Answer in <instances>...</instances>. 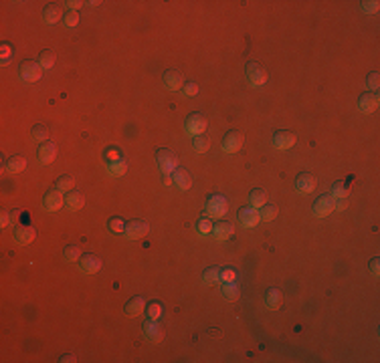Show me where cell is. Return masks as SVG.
I'll return each instance as SVG.
<instances>
[{"instance_id": "83f0119b", "label": "cell", "mask_w": 380, "mask_h": 363, "mask_svg": "<svg viewBox=\"0 0 380 363\" xmlns=\"http://www.w3.org/2000/svg\"><path fill=\"white\" fill-rule=\"evenodd\" d=\"M221 280V269L219 267H208L203 272V283L204 285H217Z\"/></svg>"}, {"instance_id": "e575fe53", "label": "cell", "mask_w": 380, "mask_h": 363, "mask_svg": "<svg viewBox=\"0 0 380 363\" xmlns=\"http://www.w3.org/2000/svg\"><path fill=\"white\" fill-rule=\"evenodd\" d=\"M259 214H261V220L271 222V220H275V218H277V208H275L273 204H265Z\"/></svg>"}, {"instance_id": "4dcf8cb0", "label": "cell", "mask_w": 380, "mask_h": 363, "mask_svg": "<svg viewBox=\"0 0 380 363\" xmlns=\"http://www.w3.org/2000/svg\"><path fill=\"white\" fill-rule=\"evenodd\" d=\"M192 145H194V150H196L198 154H204V152H208V150H210V139H208V136L201 134V136H196V137H194Z\"/></svg>"}, {"instance_id": "484cf974", "label": "cell", "mask_w": 380, "mask_h": 363, "mask_svg": "<svg viewBox=\"0 0 380 363\" xmlns=\"http://www.w3.org/2000/svg\"><path fill=\"white\" fill-rule=\"evenodd\" d=\"M25 166H26V159L23 156H12L6 161V172L8 174H19V172L25 170Z\"/></svg>"}, {"instance_id": "8d00e7d4", "label": "cell", "mask_w": 380, "mask_h": 363, "mask_svg": "<svg viewBox=\"0 0 380 363\" xmlns=\"http://www.w3.org/2000/svg\"><path fill=\"white\" fill-rule=\"evenodd\" d=\"M196 230H198V234H203V236H206V234H212V224H210V220L204 216V218H201L196 222Z\"/></svg>"}, {"instance_id": "f907efd6", "label": "cell", "mask_w": 380, "mask_h": 363, "mask_svg": "<svg viewBox=\"0 0 380 363\" xmlns=\"http://www.w3.org/2000/svg\"><path fill=\"white\" fill-rule=\"evenodd\" d=\"M59 361H61V363H71V361H77V357H75V355H63Z\"/></svg>"}, {"instance_id": "7c38bea8", "label": "cell", "mask_w": 380, "mask_h": 363, "mask_svg": "<svg viewBox=\"0 0 380 363\" xmlns=\"http://www.w3.org/2000/svg\"><path fill=\"white\" fill-rule=\"evenodd\" d=\"M164 85H166L168 91H178L184 87V77L178 69H170L164 73Z\"/></svg>"}, {"instance_id": "7dc6e473", "label": "cell", "mask_w": 380, "mask_h": 363, "mask_svg": "<svg viewBox=\"0 0 380 363\" xmlns=\"http://www.w3.org/2000/svg\"><path fill=\"white\" fill-rule=\"evenodd\" d=\"M67 6H69L71 10H75V12H77L81 6H83V2H79V0H71V2H67Z\"/></svg>"}, {"instance_id": "7a4b0ae2", "label": "cell", "mask_w": 380, "mask_h": 363, "mask_svg": "<svg viewBox=\"0 0 380 363\" xmlns=\"http://www.w3.org/2000/svg\"><path fill=\"white\" fill-rule=\"evenodd\" d=\"M228 210V202L227 198L217 194V196H210L208 202H206V216L208 218H223Z\"/></svg>"}, {"instance_id": "b9f144b4", "label": "cell", "mask_w": 380, "mask_h": 363, "mask_svg": "<svg viewBox=\"0 0 380 363\" xmlns=\"http://www.w3.org/2000/svg\"><path fill=\"white\" fill-rule=\"evenodd\" d=\"M235 278H237V274H235L233 269H223L221 271V280H223V283H233Z\"/></svg>"}, {"instance_id": "603a6c76", "label": "cell", "mask_w": 380, "mask_h": 363, "mask_svg": "<svg viewBox=\"0 0 380 363\" xmlns=\"http://www.w3.org/2000/svg\"><path fill=\"white\" fill-rule=\"evenodd\" d=\"M65 204H67L71 210H81V208L85 206V196L81 194L79 190H77V192L71 190L69 196H65Z\"/></svg>"}, {"instance_id": "681fc988", "label": "cell", "mask_w": 380, "mask_h": 363, "mask_svg": "<svg viewBox=\"0 0 380 363\" xmlns=\"http://www.w3.org/2000/svg\"><path fill=\"white\" fill-rule=\"evenodd\" d=\"M105 158H107V159H111V161H118V159H122L118 152H107V154H105Z\"/></svg>"}, {"instance_id": "60d3db41", "label": "cell", "mask_w": 380, "mask_h": 363, "mask_svg": "<svg viewBox=\"0 0 380 363\" xmlns=\"http://www.w3.org/2000/svg\"><path fill=\"white\" fill-rule=\"evenodd\" d=\"M162 315V305L160 303H152L150 307H148V317L150 319H160Z\"/></svg>"}, {"instance_id": "277c9868", "label": "cell", "mask_w": 380, "mask_h": 363, "mask_svg": "<svg viewBox=\"0 0 380 363\" xmlns=\"http://www.w3.org/2000/svg\"><path fill=\"white\" fill-rule=\"evenodd\" d=\"M237 220L243 228H255L259 222H261V214L257 208L253 206H247V208H239L237 212Z\"/></svg>"}, {"instance_id": "bcb514c9", "label": "cell", "mask_w": 380, "mask_h": 363, "mask_svg": "<svg viewBox=\"0 0 380 363\" xmlns=\"http://www.w3.org/2000/svg\"><path fill=\"white\" fill-rule=\"evenodd\" d=\"M378 271H380V260L378 258H372V262H370V272L374 276H378Z\"/></svg>"}, {"instance_id": "f6af8a7d", "label": "cell", "mask_w": 380, "mask_h": 363, "mask_svg": "<svg viewBox=\"0 0 380 363\" xmlns=\"http://www.w3.org/2000/svg\"><path fill=\"white\" fill-rule=\"evenodd\" d=\"M346 206H348V198H338V200H334V208L336 210H344Z\"/></svg>"}, {"instance_id": "8992f818", "label": "cell", "mask_w": 380, "mask_h": 363, "mask_svg": "<svg viewBox=\"0 0 380 363\" xmlns=\"http://www.w3.org/2000/svg\"><path fill=\"white\" fill-rule=\"evenodd\" d=\"M148 230H150V226H148L146 220H129L126 224V228H124V234L129 240H138V238L148 234Z\"/></svg>"}, {"instance_id": "ffe728a7", "label": "cell", "mask_w": 380, "mask_h": 363, "mask_svg": "<svg viewBox=\"0 0 380 363\" xmlns=\"http://www.w3.org/2000/svg\"><path fill=\"white\" fill-rule=\"evenodd\" d=\"M35 236H37V232H35V228H32V226L14 228V240L19 244H30L32 240H35Z\"/></svg>"}, {"instance_id": "ba28073f", "label": "cell", "mask_w": 380, "mask_h": 363, "mask_svg": "<svg viewBox=\"0 0 380 363\" xmlns=\"http://www.w3.org/2000/svg\"><path fill=\"white\" fill-rule=\"evenodd\" d=\"M184 127H186V131H188V136L196 137V136H201L203 131L206 129V117H204L203 113H190Z\"/></svg>"}, {"instance_id": "e0dca14e", "label": "cell", "mask_w": 380, "mask_h": 363, "mask_svg": "<svg viewBox=\"0 0 380 363\" xmlns=\"http://www.w3.org/2000/svg\"><path fill=\"white\" fill-rule=\"evenodd\" d=\"M144 333H146V337L150 339V341H162V337H164V331H162V325L158 323V319H148L146 323H144Z\"/></svg>"}, {"instance_id": "9c48e42d", "label": "cell", "mask_w": 380, "mask_h": 363, "mask_svg": "<svg viewBox=\"0 0 380 363\" xmlns=\"http://www.w3.org/2000/svg\"><path fill=\"white\" fill-rule=\"evenodd\" d=\"M241 147H243V134L237 129L228 131V134L225 136V139H223V150L227 154H237Z\"/></svg>"}, {"instance_id": "d4e9b609", "label": "cell", "mask_w": 380, "mask_h": 363, "mask_svg": "<svg viewBox=\"0 0 380 363\" xmlns=\"http://www.w3.org/2000/svg\"><path fill=\"white\" fill-rule=\"evenodd\" d=\"M249 202L253 208H263L267 204V192L261 190V188H255L249 192Z\"/></svg>"}, {"instance_id": "4316f807", "label": "cell", "mask_w": 380, "mask_h": 363, "mask_svg": "<svg viewBox=\"0 0 380 363\" xmlns=\"http://www.w3.org/2000/svg\"><path fill=\"white\" fill-rule=\"evenodd\" d=\"M221 295H223V299H227V301H237L239 299V287L235 285V280H233V283H223Z\"/></svg>"}, {"instance_id": "ac0fdd59", "label": "cell", "mask_w": 380, "mask_h": 363, "mask_svg": "<svg viewBox=\"0 0 380 363\" xmlns=\"http://www.w3.org/2000/svg\"><path fill=\"white\" fill-rule=\"evenodd\" d=\"M37 158L41 163H51L55 158H57V145L53 141H45L41 143L39 152H37Z\"/></svg>"}, {"instance_id": "f1b7e54d", "label": "cell", "mask_w": 380, "mask_h": 363, "mask_svg": "<svg viewBox=\"0 0 380 363\" xmlns=\"http://www.w3.org/2000/svg\"><path fill=\"white\" fill-rule=\"evenodd\" d=\"M63 258H65V262H79V258H81V250H79V246L77 244H67L65 246V250H63Z\"/></svg>"}, {"instance_id": "7402d4cb", "label": "cell", "mask_w": 380, "mask_h": 363, "mask_svg": "<svg viewBox=\"0 0 380 363\" xmlns=\"http://www.w3.org/2000/svg\"><path fill=\"white\" fill-rule=\"evenodd\" d=\"M61 16H63V10H61V6L55 4V2L47 4L45 10H43V21H45L47 24H55V23H59Z\"/></svg>"}, {"instance_id": "cb8c5ba5", "label": "cell", "mask_w": 380, "mask_h": 363, "mask_svg": "<svg viewBox=\"0 0 380 363\" xmlns=\"http://www.w3.org/2000/svg\"><path fill=\"white\" fill-rule=\"evenodd\" d=\"M281 299H283V295H281V291H279V289L271 287V289L265 291V305L269 309H277L279 305H281Z\"/></svg>"}, {"instance_id": "30bf717a", "label": "cell", "mask_w": 380, "mask_h": 363, "mask_svg": "<svg viewBox=\"0 0 380 363\" xmlns=\"http://www.w3.org/2000/svg\"><path fill=\"white\" fill-rule=\"evenodd\" d=\"M332 210H334V198H332V196H328V194L320 196L318 200L313 202V214H316L318 218H326V216H329V214H332Z\"/></svg>"}, {"instance_id": "1f68e13d", "label": "cell", "mask_w": 380, "mask_h": 363, "mask_svg": "<svg viewBox=\"0 0 380 363\" xmlns=\"http://www.w3.org/2000/svg\"><path fill=\"white\" fill-rule=\"evenodd\" d=\"M107 172L111 176H124L127 172V163L126 159H118V161H109V166H107Z\"/></svg>"}, {"instance_id": "f546056e", "label": "cell", "mask_w": 380, "mask_h": 363, "mask_svg": "<svg viewBox=\"0 0 380 363\" xmlns=\"http://www.w3.org/2000/svg\"><path fill=\"white\" fill-rule=\"evenodd\" d=\"M39 65H41V69H53V65H55V53L53 51H41V55H39Z\"/></svg>"}, {"instance_id": "ab89813d", "label": "cell", "mask_w": 380, "mask_h": 363, "mask_svg": "<svg viewBox=\"0 0 380 363\" xmlns=\"http://www.w3.org/2000/svg\"><path fill=\"white\" fill-rule=\"evenodd\" d=\"M63 23H65V24H67L69 28H73V26H77V24H79V14H77L75 10H71V12H67V14H65V16H63Z\"/></svg>"}, {"instance_id": "2e32d148", "label": "cell", "mask_w": 380, "mask_h": 363, "mask_svg": "<svg viewBox=\"0 0 380 363\" xmlns=\"http://www.w3.org/2000/svg\"><path fill=\"white\" fill-rule=\"evenodd\" d=\"M273 145L277 147V150H289V147L295 145V134H291V131H277V134L273 136Z\"/></svg>"}, {"instance_id": "836d02e7", "label": "cell", "mask_w": 380, "mask_h": 363, "mask_svg": "<svg viewBox=\"0 0 380 363\" xmlns=\"http://www.w3.org/2000/svg\"><path fill=\"white\" fill-rule=\"evenodd\" d=\"M30 134H32V139H37V141L45 143V141L49 139V127H45V125H35V127L30 129Z\"/></svg>"}, {"instance_id": "c3c4849f", "label": "cell", "mask_w": 380, "mask_h": 363, "mask_svg": "<svg viewBox=\"0 0 380 363\" xmlns=\"http://www.w3.org/2000/svg\"><path fill=\"white\" fill-rule=\"evenodd\" d=\"M0 224H2V228H6L8 224H10V212H2V222H0Z\"/></svg>"}, {"instance_id": "44dd1931", "label": "cell", "mask_w": 380, "mask_h": 363, "mask_svg": "<svg viewBox=\"0 0 380 363\" xmlns=\"http://www.w3.org/2000/svg\"><path fill=\"white\" fill-rule=\"evenodd\" d=\"M144 309H146V301L142 299V296H134V299H129L126 303V307H124V311H126L127 317H138V315H142Z\"/></svg>"}, {"instance_id": "7bdbcfd3", "label": "cell", "mask_w": 380, "mask_h": 363, "mask_svg": "<svg viewBox=\"0 0 380 363\" xmlns=\"http://www.w3.org/2000/svg\"><path fill=\"white\" fill-rule=\"evenodd\" d=\"M378 2L376 0H370V2H362V10L364 12H378Z\"/></svg>"}, {"instance_id": "3957f363", "label": "cell", "mask_w": 380, "mask_h": 363, "mask_svg": "<svg viewBox=\"0 0 380 363\" xmlns=\"http://www.w3.org/2000/svg\"><path fill=\"white\" fill-rule=\"evenodd\" d=\"M19 73H21V79L28 81V83H35V81L43 77V69H41L39 61H23Z\"/></svg>"}, {"instance_id": "d590c367", "label": "cell", "mask_w": 380, "mask_h": 363, "mask_svg": "<svg viewBox=\"0 0 380 363\" xmlns=\"http://www.w3.org/2000/svg\"><path fill=\"white\" fill-rule=\"evenodd\" d=\"M332 198H336V200L338 198H348V186H346L342 180L332 186Z\"/></svg>"}, {"instance_id": "74e56055", "label": "cell", "mask_w": 380, "mask_h": 363, "mask_svg": "<svg viewBox=\"0 0 380 363\" xmlns=\"http://www.w3.org/2000/svg\"><path fill=\"white\" fill-rule=\"evenodd\" d=\"M107 228L111 230L113 234H122V232H124V228H126V224H124V220H122V218H111V220L107 222Z\"/></svg>"}, {"instance_id": "5bb4252c", "label": "cell", "mask_w": 380, "mask_h": 363, "mask_svg": "<svg viewBox=\"0 0 380 363\" xmlns=\"http://www.w3.org/2000/svg\"><path fill=\"white\" fill-rule=\"evenodd\" d=\"M358 109L362 113H374L378 109V97H376V93H372V91L362 93L360 99H358Z\"/></svg>"}, {"instance_id": "52a82bcc", "label": "cell", "mask_w": 380, "mask_h": 363, "mask_svg": "<svg viewBox=\"0 0 380 363\" xmlns=\"http://www.w3.org/2000/svg\"><path fill=\"white\" fill-rule=\"evenodd\" d=\"M247 79H249V83L253 87H263L267 81V73L259 63H249L247 65Z\"/></svg>"}, {"instance_id": "d6a6232c", "label": "cell", "mask_w": 380, "mask_h": 363, "mask_svg": "<svg viewBox=\"0 0 380 363\" xmlns=\"http://www.w3.org/2000/svg\"><path fill=\"white\" fill-rule=\"evenodd\" d=\"M55 188H59L61 192H71L73 188H75V180H73V176H61L59 180H57V186Z\"/></svg>"}, {"instance_id": "8fae6325", "label": "cell", "mask_w": 380, "mask_h": 363, "mask_svg": "<svg viewBox=\"0 0 380 363\" xmlns=\"http://www.w3.org/2000/svg\"><path fill=\"white\" fill-rule=\"evenodd\" d=\"M316 184H318L316 176L309 174V172H302L300 176L295 178V188H297V192H302V194L313 192V190H316Z\"/></svg>"}, {"instance_id": "f35d334b", "label": "cell", "mask_w": 380, "mask_h": 363, "mask_svg": "<svg viewBox=\"0 0 380 363\" xmlns=\"http://www.w3.org/2000/svg\"><path fill=\"white\" fill-rule=\"evenodd\" d=\"M366 87L370 89V91H376L378 87H380V75L374 71V73H370L368 77H366Z\"/></svg>"}, {"instance_id": "5b68a950", "label": "cell", "mask_w": 380, "mask_h": 363, "mask_svg": "<svg viewBox=\"0 0 380 363\" xmlns=\"http://www.w3.org/2000/svg\"><path fill=\"white\" fill-rule=\"evenodd\" d=\"M63 204H65V196L59 188H51L43 198V208L47 212H57L63 208Z\"/></svg>"}, {"instance_id": "9a60e30c", "label": "cell", "mask_w": 380, "mask_h": 363, "mask_svg": "<svg viewBox=\"0 0 380 363\" xmlns=\"http://www.w3.org/2000/svg\"><path fill=\"white\" fill-rule=\"evenodd\" d=\"M172 182H174V186H176L178 190H182V192L190 190V186H192L190 172H186L184 168H176V170L172 172Z\"/></svg>"}, {"instance_id": "ee69618b", "label": "cell", "mask_w": 380, "mask_h": 363, "mask_svg": "<svg viewBox=\"0 0 380 363\" xmlns=\"http://www.w3.org/2000/svg\"><path fill=\"white\" fill-rule=\"evenodd\" d=\"M182 89H184V93H186L188 97H192V95L198 93V85H196V83H188V85H184Z\"/></svg>"}, {"instance_id": "d6986e66", "label": "cell", "mask_w": 380, "mask_h": 363, "mask_svg": "<svg viewBox=\"0 0 380 363\" xmlns=\"http://www.w3.org/2000/svg\"><path fill=\"white\" fill-rule=\"evenodd\" d=\"M233 232H235V224L228 222V220H223L217 226H212V234L217 240H227V238L233 236Z\"/></svg>"}, {"instance_id": "4fadbf2b", "label": "cell", "mask_w": 380, "mask_h": 363, "mask_svg": "<svg viewBox=\"0 0 380 363\" xmlns=\"http://www.w3.org/2000/svg\"><path fill=\"white\" fill-rule=\"evenodd\" d=\"M79 269L83 271L85 274H93V272H97L99 269H101V258L99 256H95V254H83L79 258Z\"/></svg>"}, {"instance_id": "6da1fadb", "label": "cell", "mask_w": 380, "mask_h": 363, "mask_svg": "<svg viewBox=\"0 0 380 363\" xmlns=\"http://www.w3.org/2000/svg\"><path fill=\"white\" fill-rule=\"evenodd\" d=\"M156 163L162 174H172L178 168V158L174 152H170L168 147H160L156 152Z\"/></svg>"}]
</instances>
